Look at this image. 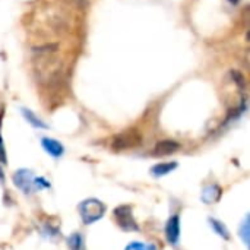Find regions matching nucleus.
<instances>
[{
	"mask_svg": "<svg viewBox=\"0 0 250 250\" xmlns=\"http://www.w3.org/2000/svg\"><path fill=\"white\" fill-rule=\"evenodd\" d=\"M59 51L60 45L57 42L34 47L32 66L34 73L41 85H51L60 78L63 72V60Z\"/></svg>",
	"mask_w": 250,
	"mask_h": 250,
	"instance_id": "f257e3e1",
	"label": "nucleus"
},
{
	"mask_svg": "<svg viewBox=\"0 0 250 250\" xmlns=\"http://www.w3.org/2000/svg\"><path fill=\"white\" fill-rule=\"evenodd\" d=\"M79 214L85 224H92L103 218L105 214V207L98 199H86L79 205Z\"/></svg>",
	"mask_w": 250,
	"mask_h": 250,
	"instance_id": "f03ea898",
	"label": "nucleus"
},
{
	"mask_svg": "<svg viewBox=\"0 0 250 250\" xmlns=\"http://www.w3.org/2000/svg\"><path fill=\"white\" fill-rule=\"evenodd\" d=\"M142 142V136L136 129H129L116 135L111 139V148L114 151H126L132 148H138Z\"/></svg>",
	"mask_w": 250,
	"mask_h": 250,
	"instance_id": "7ed1b4c3",
	"label": "nucleus"
},
{
	"mask_svg": "<svg viewBox=\"0 0 250 250\" xmlns=\"http://www.w3.org/2000/svg\"><path fill=\"white\" fill-rule=\"evenodd\" d=\"M40 182L41 180L35 179L34 174L29 170H25V168H22V170H19V171H16L13 174V183L21 190H23L25 193H31L34 189L40 188Z\"/></svg>",
	"mask_w": 250,
	"mask_h": 250,
	"instance_id": "20e7f679",
	"label": "nucleus"
},
{
	"mask_svg": "<svg viewBox=\"0 0 250 250\" xmlns=\"http://www.w3.org/2000/svg\"><path fill=\"white\" fill-rule=\"evenodd\" d=\"M114 217H116L117 224H119L123 230H126V231H133V230L136 231V230H139V229H138V224H136L135 220H133L132 208H130L129 205H122V207L116 208Z\"/></svg>",
	"mask_w": 250,
	"mask_h": 250,
	"instance_id": "39448f33",
	"label": "nucleus"
},
{
	"mask_svg": "<svg viewBox=\"0 0 250 250\" xmlns=\"http://www.w3.org/2000/svg\"><path fill=\"white\" fill-rule=\"evenodd\" d=\"M180 149V145L176 142V141H171V139H164V141H160L154 149H152V155H157V157H166V155H171L174 152H177Z\"/></svg>",
	"mask_w": 250,
	"mask_h": 250,
	"instance_id": "423d86ee",
	"label": "nucleus"
},
{
	"mask_svg": "<svg viewBox=\"0 0 250 250\" xmlns=\"http://www.w3.org/2000/svg\"><path fill=\"white\" fill-rule=\"evenodd\" d=\"M166 237H167V242L171 243V245H176L179 242V237H180V220H179V215H173L167 224H166Z\"/></svg>",
	"mask_w": 250,
	"mask_h": 250,
	"instance_id": "0eeeda50",
	"label": "nucleus"
},
{
	"mask_svg": "<svg viewBox=\"0 0 250 250\" xmlns=\"http://www.w3.org/2000/svg\"><path fill=\"white\" fill-rule=\"evenodd\" d=\"M41 145H42V148L51 155V157H56V158H59V157H62V154L64 152V149H63V146H62V144L59 142V141H56V139H50V138H42V141H41Z\"/></svg>",
	"mask_w": 250,
	"mask_h": 250,
	"instance_id": "6e6552de",
	"label": "nucleus"
},
{
	"mask_svg": "<svg viewBox=\"0 0 250 250\" xmlns=\"http://www.w3.org/2000/svg\"><path fill=\"white\" fill-rule=\"evenodd\" d=\"M176 167H177V163H161V164L154 166L151 168V173L155 177H161V176H166V174L171 173Z\"/></svg>",
	"mask_w": 250,
	"mask_h": 250,
	"instance_id": "1a4fd4ad",
	"label": "nucleus"
},
{
	"mask_svg": "<svg viewBox=\"0 0 250 250\" xmlns=\"http://www.w3.org/2000/svg\"><path fill=\"white\" fill-rule=\"evenodd\" d=\"M22 114H23V117H25V120L28 122V123H31L34 127H41V129H45L47 127V125L40 119V117H37L31 110H26V108H22Z\"/></svg>",
	"mask_w": 250,
	"mask_h": 250,
	"instance_id": "9d476101",
	"label": "nucleus"
},
{
	"mask_svg": "<svg viewBox=\"0 0 250 250\" xmlns=\"http://www.w3.org/2000/svg\"><path fill=\"white\" fill-rule=\"evenodd\" d=\"M220 196V188L217 186H209L204 190V195H202V201L207 202V204H212L218 199Z\"/></svg>",
	"mask_w": 250,
	"mask_h": 250,
	"instance_id": "9b49d317",
	"label": "nucleus"
},
{
	"mask_svg": "<svg viewBox=\"0 0 250 250\" xmlns=\"http://www.w3.org/2000/svg\"><path fill=\"white\" fill-rule=\"evenodd\" d=\"M82 236L81 234H72L69 237V248L72 250H82Z\"/></svg>",
	"mask_w": 250,
	"mask_h": 250,
	"instance_id": "f8f14e48",
	"label": "nucleus"
},
{
	"mask_svg": "<svg viewBox=\"0 0 250 250\" xmlns=\"http://www.w3.org/2000/svg\"><path fill=\"white\" fill-rule=\"evenodd\" d=\"M249 230H250V223H249V217L245 218V221L242 223V227H240V236L243 239V242L246 245H249Z\"/></svg>",
	"mask_w": 250,
	"mask_h": 250,
	"instance_id": "ddd939ff",
	"label": "nucleus"
},
{
	"mask_svg": "<svg viewBox=\"0 0 250 250\" xmlns=\"http://www.w3.org/2000/svg\"><path fill=\"white\" fill-rule=\"evenodd\" d=\"M211 224H212V227H214V231H217L221 237H224V239H229L230 236H229V231H227V229L220 223V221H215V220H211Z\"/></svg>",
	"mask_w": 250,
	"mask_h": 250,
	"instance_id": "4468645a",
	"label": "nucleus"
},
{
	"mask_svg": "<svg viewBox=\"0 0 250 250\" xmlns=\"http://www.w3.org/2000/svg\"><path fill=\"white\" fill-rule=\"evenodd\" d=\"M126 250H157L152 245H144V243H132L129 245Z\"/></svg>",
	"mask_w": 250,
	"mask_h": 250,
	"instance_id": "2eb2a0df",
	"label": "nucleus"
},
{
	"mask_svg": "<svg viewBox=\"0 0 250 250\" xmlns=\"http://www.w3.org/2000/svg\"><path fill=\"white\" fill-rule=\"evenodd\" d=\"M0 163H1V164H6V163H7V158H6V149H4V144H3L1 135H0Z\"/></svg>",
	"mask_w": 250,
	"mask_h": 250,
	"instance_id": "dca6fc26",
	"label": "nucleus"
},
{
	"mask_svg": "<svg viewBox=\"0 0 250 250\" xmlns=\"http://www.w3.org/2000/svg\"><path fill=\"white\" fill-rule=\"evenodd\" d=\"M231 75H233V78L236 79V82H237L240 86H245V85H246V82H245V78H243V75H242L240 72L234 70V72H231Z\"/></svg>",
	"mask_w": 250,
	"mask_h": 250,
	"instance_id": "f3484780",
	"label": "nucleus"
},
{
	"mask_svg": "<svg viewBox=\"0 0 250 250\" xmlns=\"http://www.w3.org/2000/svg\"><path fill=\"white\" fill-rule=\"evenodd\" d=\"M62 1L66 3V4H72L75 7H83L85 3H86V0H62Z\"/></svg>",
	"mask_w": 250,
	"mask_h": 250,
	"instance_id": "a211bd4d",
	"label": "nucleus"
},
{
	"mask_svg": "<svg viewBox=\"0 0 250 250\" xmlns=\"http://www.w3.org/2000/svg\"><path fill=\"white\" fill-rule=\"evenodd\" d=\"M230 1H231L233 4H237V3H239V0H230Z\"/></svg>",
	"mask_w": 250,
	"mask_h": 250,
	"instance_id": "6ab92c4d",
	"label": "nucleus"
}]
</instances>
